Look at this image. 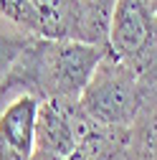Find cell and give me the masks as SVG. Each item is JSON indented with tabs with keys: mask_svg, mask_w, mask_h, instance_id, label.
Wrapping results in <instances>:
<instances>
[{
	"mask_svg": "<svg viewBox=\"0 0 157 160\" xmlns=\"http://www.w3.org/2000/svg\"><path fill=\"white\" fill-rule=\"evenodd\" d=\"M38 18V33L46 38H78L81 10L78 0H31Z\"/></svg>",
	"mask_w": 157,
	"mask_h": 160,
	"instance_id": "cell-6",
	"label": "cell"
},
{
	"mask_svg": "<svg viewBox=\"0 0 157 160\" xmlns=\"http://www.w3.org/2000/svg\"><path fill=\"white\" fill-rule=\"evenodd\" d=\"M31 38H33V33L0 18V92H3V84H5L13 64L18 61V56H21V51L26 48Z\"/></svg>",
	"mask_w": 157,
	"mask_h": 160,
	"instance_id": "cell-9",
	"label": "cell"
},
{
	"mask_svg": "<svg viewBox=\"0 0 157 160\" xmlns=\"http://www.w3.org/2000/svg\"><path fill=\"white\" fill-rule=\"evenodd\" d=\"M107 160H127V155H124V152H122V150H119V152H114V155H112V158H107Z\"/></svg>",
	"mask_w": 157,
	"mask_h": 160,
	"instance_id": "cell-11",
	"label": "cell"
},
{
	"mask_svg": "<svg viewBox=\"0 0 157 160\" xmlns=\"http://www.w3.org/2000/svg\"><path fill=\"white\" fill-rule=\"evenodd\" d=\"M114 5L117 0H78V10H81V33H78V38L89 43L107 46Z\"/></svg>",
	"mask_w": 157,
	"mask_h": 160,
	"instance_id": "cell-8",
	"label": "cell"
},
{
	"mask_svg": "<svg viewBox=\"0 0 157 160\" xmlns=\"http://www.w3.org/2000/svg\"><path fill=\"white\" fill-rule=\"evenodd\" d=\"M107 51V46L89 43L81 38L33 36L3 84L0 107L18 94H33L41 102L58 97L78 99Z\"/></svg>",
	"mask_w": 157,
	"mask_h": 160,
	"instance_id": "cell-1",
	"label": "cell"
},
{
	"mask_svg": "<svg viewBox=\"0 0 157 160\" xmlns=\"http://www.w3.org/2000/svg\"><path fill=\"white\" fill-rule=\"evenodd\" d=\"M107 48L140 74L157 66V8L152 0H117Z\"/></svg>",
	"mask_w": 157,
	"mask_h": 160,
	"instance_id": "cell-3",
	"label": "cell"
},
{
	"mask_svg": "<svg viewBox=\"0 0 157 160\" xmlns=\"http://www.w3.org/2000/svg\"><path fill=\"white\" fill-rule=\"evenodd\" d=\"M122 152L127 160H157V66L147 71L145 102L127 130Z\"/></svg>",
	"mask_w": 157,
	"mask_h": 160,
	"instance_id": "cell-5",
	"label": "cell"
},
{
	"mask_svg": "<svg viewBox=\"0 0 157 160\" xmlns=\"http://www.w3.org/2000/svg\"><path fill=\"white\" fill-rule=\"evenodd\" d=\"M0 18L33 36H41L38 33V18H36L31 0H0Z\"/></svg>",
	"mask_w": 157,
	"mask_h": 160,
	"instance_id": "cell-10",
	"label": "cell"
},
{
	"mask_svg": "<svg viewBox=\"0 0 157 160\" xmlns=\"http://www.w3.org/2000/svg\"><path fill=\"white\" fill-rule=\"evenodd\" d=\"M127 142V130H107L102 137L91 140V142L76 148L71 152H64V155H56V152H38L33 150V158L31 160H107L112 158L114 152H119Z\"/></svg>",
	"mask_w": 157,
	"mask_h": 160,
	"instance_id": "cell-7",
	"label": "cell"
},
{
	"mask_svg": "<svg viewBox=\"0 0 157 160\" xmlns=\"http://www.w3.org/2000/svg\"><path fill=\"white\" fill-rule=\"evenodd\" d=\"M41 99L18 94L0 107V160H31L36 150V127Z\"/></svg>",
	"mask_w": 157,
	"mask_h": 160,
	"instance_id": "cell-4",
	"label": "cell"
},
{
	"mask_svg": "<svg viewBox=\"0 0 157 160\" xmlns=\"http://www.w3.org/2000/svg\"><path fill=\"white\" fill-rule=\"evenodd\" d=\"M152 5H155V8H157V0H152Z\"/></svg>",
	"mask_w": 157,
	"mask_h": 160,
	"instance_id": "cell-12",
	"label": "cell"
},
{
	"mask_svg": "<svg viewBox=\"0 0 157 160\" xmlns=\"http://www.w3.org/2000/svg\"><path fill=\"white\" fill-rule=\"evenodd\" d=\"M147 92V74L114 58L109 51L94 69L91 79L78 94V104L104 127L129 130L137 112L142 109Z\"/></svg>",
	"mask_w": 157,
	"mask_h": 160,
	"instance_id": "cell-2",
	"label": "cell"
}]
</instances>
